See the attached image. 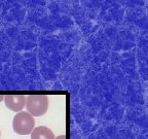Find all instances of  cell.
<instances>
[{
    "mask_svg": "<svg viewBox=\"0 0 148 139\" xmlns=\"http://www.w3.org/2000/svg\"><path fill=\"white\" fill-rule=\"evenodd\" d=\"M2 100H4V96H2V95H0V102L2 101Z\"/></svg>",
    "mask_w": 148,
    "mask_h": 139,
    "instance_id": "cell-6",
    "label": "cell"
},
{
    "mask_svg": "<svg viewBox=\"0 0 148 139\" xmlns=\"http://www.w3.org/2000/svg\"><path fill=\"white\" fill-rule=\"evenodd\" d=\"M0 136H1V132H0Z\"/></svg>",
    "mask_w": 148,
    "mask_h": 139,
    "instance_id": "cell-7",
    "label": "cell"
},
{
    "mask_svg": "<svg viewBox=\"0 0 148 139\" xmlns=\"http://www.w3.org/2000/svg\"><path fill=\"white\" fill-rule=\"evenodd\" d=\"M26 107L28 114L34 116H41L46 114L49 108V98L45 95L26 96Z\"/></svg>",
    "mask_w": 148,
    "mask_h": 139,
    "instance_id": "cell-1",
    "label": "cell"
},
{
    "mask_svg": "<svg viewBox=\"0 0 148 139\" xmlns=\"http://www.w3.org/2000/svg\"><path fill=\"white\" fill-rule=\"evenodd\" d=\"M31 139H55V135L49 128L39 126L31 132Z\"/></svg>",
    "mask_w": 148,
    "mask_h": 139,
    "instance_id": "cell-4",
    "label": "cell"
},
{
    "mask_svg": "<svg viewBox=\"0 0 148 139\" xmlns=\"http://www.w3.org/2000/svg\"><path fill=\"white\" fill-rule=\"evenodd\" d=\"M35 126V120L30 114L25 111H20L14 116L12 128L16 134L28 135L31 134Z\"/></svg>",
    "mask_w": 148,
    "mask_h": 139,
    "instance_id": "cell-2",
    "label": "cell"
},
{
    "mask_svg": "<svg viewBox=\"0 0 148 139\" xmlns=\"http://www.w3.org/2000/svg\"><path fill=\"white\" fill-rule=\"evenodd\" d=\"M67 137H66V135H60V136L58 137H55V139H66Z\"/></svg>",
    "mask_w": 148,
    "mask_h": 139,
    "instance_id": "cell-5",
    "label": "cell"
},
{
    "mask_svg": "<svg viewBox=\"0 0 148 139\" xmlns=\"http://www.w3.org/2000/svg\"><path fill=\"white\" fill-rule=\"evenodd\" d=\"M5 106L12 111H21L26 104V96L24 95H7L4 96Z\"/></svg>",
    "mask_w": 148,
    "mask_h": 139,
    "instance_id": "cell-3",
    "label": "cell"
}]
</instances>
